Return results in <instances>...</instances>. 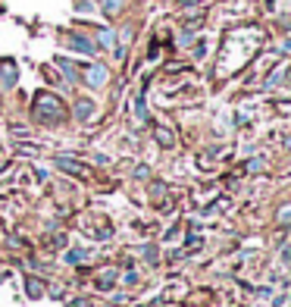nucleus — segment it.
I'll list each match as a JSON object with an SVG mask.
<instances>
[{
  "instance_id": "obj_7",
  "label": "nucleus",
  "mask_w": 291,
  "mask_h": 307,
  "mask_svg": "<svg viewBox=\"0 0 291 307\" xmlns=\"http://www.w3.org/2000/svg\"><path fill=\"white\" fill-rule=\"evenodd\" d=\"M153 135H157V141H160V144H163V148H173V144H175V135H173V132H169V129H157V132H153Z\"/></svg>"
},
{
  "instance_id": "obj_3",
  "label": "nucleus",
  "mask_w": 291,
  "mask_h": 307,
  "mask_svg": "<svg viewBox=\"0 0 291 307\" xmlns=\"http://www.w3.org/2000/svg\"><path fill=\"white\" fill-rule=\"evenodd\" d=\"M85 82L91 85V88H100V85H107V66H88L85 69Z\"/></svg>"
},
{
  "instance_id": "obj_9",
  "label": "nucleus",
  "mask_w": 291,
  "mask_h": 307,
  "mask_svg": "<svg viewBox=\"0 0 291 307\" xmlns=\"http://www.w3.org/2000/svg\"><path fill=\"white\" fill-rule=\"evenodd\" d=\"M128 41H132V29L125 25V29H122V35H119V47H116V57H122V54H125V44H128Z\"/></svg>"
},
{
  "instance_id": "obj_8",
  "label": "nucleus",
  "mask_w": 291,
  "mask_h": 307,
  "mask_svg": "<svg viewBox=\"0 0 291 307\" xmlns=\"http://www.w3.org/2000/svg\"><path fill=\"white\" fill-rule=\"evenodd\" d=\"M57 66L66 72V79H69V82H75V79H79V72H75V66L69 63V60H63V57H59V60H57Z\"/></svg>"
},
{
  "instance_id": "obj_2",
  "label": "nucleus",
  "mask_w": 291,
  "mask_h": 307,
  "mask_svg": "<svg viewBox=\"0 0 291 307\" xmlns=\"http://www.w3.org/2000/svg\"><path fill=\"white\" fill-rule=\"evenodd\" d=\"M16 79H19V72H16V63L3 57V60H0V85H3V88H13Z\"/></svg>"
},
{
  "instance_id": "obj_4",
  "label": "nucleus",
  "mask_w": 291,
  "mask_h": 307,
  "mask_svg": "<svg viewBox=\"0 0 291 307\" xmlns=\"http://www.w3.org/2000/svg\"><path fill=\"white\" fill-rule=\"evenodd\" d=\"M69 47L72 50H82V54H97V47H94L88 38H82V35H69Z\"/></svg>"
},
{
  "instance_id": "obj_5",
  "label": "nucleus",
  "mask_w": 291,
  "mask_h": 307,
  "mask_svg": "<svg viewBox=\"0 0 291 307\" xmlns=\"http://www.w3.org/2000/svg\"><path fill=\"white\" fill-rule=\"evenodd\" d=\"M57 166L66 169V173H72V176L85 173V163H79V160H69V157H57Z\"/></svg>"
},
{
  "instance_id": "obj_12",
  "label": "nucleus",
  "mask_w": 291,
  "mask_h": 307,
  "mask_svg": "<svg viewBox=\"0 0 291 307\" xmlns=\"http://www.w3.org/2000/svg\"><path fill=\"white\" fill-rule=\"evenodd\" d=\"M97 44L100 47H110V44H113V31H100V35H97Z\"/></svg>"
},
{
  "instance_id": "obj_6",
  "label": "nucleus",
  "mask_w": 291,
  "mask_h": 307,
  "mask_svg": "<svg viewBox=\"0 0 291 307\" xmlns=\"http://www.w3.org/2000/svg\"><path fill=\"white\" fill-rule=\"evenodd\" d=\"M94 113V104H91V100H79V104H75V116H79V119H88Z\"/></svg>"
},
{
  "instance_id": "obj_14",
  "label": "nucleus",
  "mask_w": 291,
  "mask_h": 307,
  "mask_svg": "<svg viewBox=\"0 0 291 307\" xmlns=\"http://www.w3.org/2000/svg\"><path fill=\"white\" fill-rule=\"evenodd\" d=\"M72 307H88V304H85V301H72Z\"/></svg>"
},
{
  "instance_id": "obj_10",
  "label": "nucleus",
  "mask_w": 291,
  "mask_h": 307,
  "mask_svg": "<svg viewBox=\"0 0 291 307\" xmlns=\"http://www.w3.org/2000/svg\"><path fill=\"white\" fill-rule=\"evenodd\" d=\"M25 288H29L31 298H41V295H44V285H41L38 279H31V276H29V282H25Z\"/></svg>"
},
{
  "instance_id": "obj_1",
  "label": "nucleus",
  "mask_w": 291,
  "mask_h": 307,
  "mask_svg": "<svg viewBox=\"0 0 291 307\" xmlns=\"http://www.w3.org/2000/svg\"><path fill=\"white\" fill-rule=\"evenodd\" d=\"M31 116H35L38 123L54 125V123H63V119H66V107H63V100H59L57 94L38 91V94H35V104H31Z\"/></svg>"
},
{
  "instance_id": "obj_11",
  "label": "nucleus",
  "mask_w": 291,
  "mask_h": 307,
  "mask_svg": "<svg viewBox=\"0 0 291 307\" xmlns=\"http://www.w3.org/2000/svg\"><path fill=\"white\" fill-rule=\"evenodd\" d=\"M122 10V0H104V13L107 16H113V13H119Z\"/></svg>"
},
{
  "instance_id": "obj_13",
  "label": "nucleus",
  "mask_w": 291,
  "mask_h": 307,
  "mask_svg": "<svg viewBox=\"0 0 291 307\" xmlns=\"http://www.w3.org/2000/svg\"><path fill=\"white\" fill-rule=\"evenodd\" d=\"M135 110H138V119H147V110H144V97H138V104H135Z\"/></svg>"
}]
</instances>
